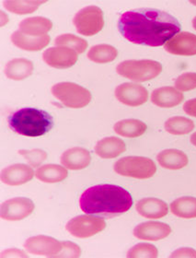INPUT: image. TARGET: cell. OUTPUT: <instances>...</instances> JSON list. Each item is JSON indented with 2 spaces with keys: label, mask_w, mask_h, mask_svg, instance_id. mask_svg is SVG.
Instances as JSON below:
<instances>
[{
  "label": "cell",
  "mask_w": 196,
  "mask_h": 258,
  "mask_svg": "<svg viewBox=\"0 0 196 258\" xmlns=\"http://www.w3.org/2000/svg\"><path fill=\"white\" fill-rule=\"evenodd\" d=\"M80 255H81V249L80 246L74 242L67 241V242H62V249L56 255V257L77 258L80 257Z\"/></svg>",
  "instance_id": "34"
},
{
  "label": "cell",
  "mask_w": 196,
  "mask_h": 258,
  "mask_svg": "<svg viewBox=\"0 0 196 258\" xmlns=\"http://www.w3.org/2000/svg\"><path fill=\"white\" fill-rule=\"evenodd\" d=\"M5 75L12 81H23L32 75L33 64L26 58H15L6 64Z\"/></svg>",
  "instance_id": "23"
},
{
  "label": "cell",
  "mask_w": 196,
  "mask_h": 258,
  "mask_svg": "<svg viewBox=\"0 0 196 258\" xmlns=\"http://www.w3.org/2000/svg\"><path fill=\"white\" fill-rule=\"evenodd\" d=\"M10 128L17 134L29 138H37L53 128V117L45 111L37 108H22L11 113L8 119Z\"/></svg>",
  "instance_id": "3"
},
{
  "label": "cell",
  "mask_w": 196,
  "mask_h": 258,
  "mask_svg": "<svg viewBox=\"0 0 196 258\" xmlns=\"http://www.w3.org/2000/svg\"><path fill=\"white\" fill-rule=\"evenodd\" d=\"M165 130L171 135L181 136L191 133L194 129V123L191 119L183 116L170 117L165 122Z\"/></svg>",
  "instance_id": "28"
},
{
  "label": "cell",
  "mask_w": 196,
  "mask_h": 258,
  "mask_svg": "<svg viewBox=\"0 0 196 258\" xmlns=\"http://www.w3.org/2000/svg\"><path fill=\"white\" fill-rule=\"evenodd\" d=\"M113 129L114 132L121 137L135 139L145 134L148 126L144 122L138 119H125L117 122Z\"/></svg>",
  "instance_id": "24"
},
{
  "label": "cell",
  "mask_w": 196,
  "mask_h": 258,
  "mask_svg": "<svg viewBox=\"0 0 196 258\" xmlns=\"http://www.w3.org/2000/svg\"><path fill=\"white\" fill-rule=\"evenodd\" d=\"M73 22L77 32L81 35L93 36L103 29V12L99 7L89 6L75 15Z\"/></svg>",
  "instance_id": "7"
},
{
  "label": "cell",
  "mask_w": 196,
  "mask_h": 258,
  "mask_svg": "<svg viewBox=\"0 0 196 258\" xmlns=\"http://www.w3.org/2000/svg\"><path fill=\"white\" fill-rule=\"evenodd\" d=\"M159 165L168 170H180L187 166L189 160L183 151L179 150H165L157 156Z\"/></svg>",
  "instance_id": "22"
},
{
  "label": "cell",
  "mask_w": 196,
  "mask_h": 258,
  "mask_svg": "<svg viewBox=\"0 0 196 258\" xmlns=\"http://www.w3.org/2000/svg\"><path fill=\"white\" fill-rule=\"evenodd\" d=\"M51 92L53 96L69 108L85 107L91 101L90 91L73 82L57 83L52 87Z\"/></svg>",
  "instance_id": "6"
},
{
  "label": "cell",
  "mask_w": 196,
  "mask_h": 258,
  "mask_svg": "<svg viewBox=\"0 0 196 258\" xmlns=\"http://www.w3.org/2000/svg\"><path fill=\"white\" fill-rule=\"evenodd\" d=\"M170 211L173 215L181 219H195L196 198L182 197L170 204Z\"/></svg>",
  "instance_id": "26"
},
{
  "label": "cell",
  "mask_w": 196,
  "mask_h": 258,
  "mask_svg": "<svg viewBox=\"0 0 196 258\" xmlns=\"http://www.w3.org/2000/svg\"><path fill=\"white\" fill-rule=\"evenodd\" d=\"M190 140H191V144L194 146V147H196V132L195 133H193V134L191 135Z\"/></svg>",
  "instance_id": "38"
},
{
  "label": "cell",
  "mask_w": 196,
  "mask_h": 258,
  "mask_svg": "<svg viewBox=\"0 0 196 258\" xmlns=\"http://www.w3.org/2000/svg\"><path fill=\"white\" fill-rule=\"evenodd\" d=\"M33 176H34V172L32 167L26 164H22V163L6 167L0 173L2 183L11 186L22 185L28 183L32 181Z\"/></svg>",
  "instance_id": "15"
},
{
  "label": "cell",
  "mask_w": 196,
  "mask_h": 258,
  "mask_svg": "<svg viewBox=\"0 0 196 258\" xmlns=\"http://www.w3.org/2000/svg\"><path fill=\"white\" fill-rule=\"evenodd\" d=\"M136 209L139 215L150 220L161 219L169 213V207L167 203L161 199L154 198H147L139 200Z\"/></svg>",
  "instance_id": "17"
},
{
  "label": "cell",
  "mask_w": 196,
  "mask_h": 258,
  "mask_svg": "<svg viewBox=\"0 0 196 258\" xmlns=\"http://www.w3.org/2000/svg\"><path fill=\"white\" fill-rule=\"evenodd\" d=\"M20 31L29 36H43L46 35L53 28V22L44 17L27 18L20 22Z\"/></svg>",
  "instance_id": "20"
},
{
  "label": "cell",
  "mask_w": 196,
  "mask_h": 258,
  "mask_svg": "<svg viewBox=\"0 0 196 258\" xmlns=\"http://www.w3.org/2000/svg\"><path fill=\"white\" fill-rule=\"evenodd\" d=\"M168 53L191 56L196 54V35L188 32H179L164 45Z\"/></svg>",
  "instance_id": "13"
},
{
  "label": "cell",
  "mask_w": 196,
  "mask_h": 258,
  "mask_svg": "<svg viewBox=\"0 0 196 258\" xmlns=\"http://www.w3.org/2000/svg\"><path fill=\"white\" fill-rule=\"evenodd\" d=\"M114 172L126 177L149 179L157 172V166L151 159L146 157H124L114 163Z\"/></svg>",
  "instance_id": "5"
},
{
  "label": "cell",
  "mask_w": 196,
  "mask_h": 258,
  "mask_svg": "<svg viewBox=\"0 0 196 258\" xmlns=\"http://www.w3.org/2000/svg\"><path fill=\"white\" fill-rule=\"evenodd\" d=\"M34 203L27 198H15L3 202L0 207V217L10 221H22L32 214Z\"/></svg>",
  "instance_id": "9"
},
{
  "label": "cell",
  "mask_w": 196,
  "mask_h": 258,
  "mask_svg": "<svg viewBox=\"0 0 196 258\" xmlns=\"http://www.w3.org/2000/svg\"><path fill=\"white\" fill-rule=\"evenodd\" d=\"M182 92L174 87H161L154 90L151 94V102L160 108H172L183 101Z\"/></svg>",
  "instance_id": "18"
},
{
  "label": "cell",
  "mask_w": 196,
  "mask_h": 258,
  "mask_svg": "<svg viewBox=\"0 0 196 258\" xmlns=\"http://www.w3.org/2000/svg\"><path fill=\"white\" fill-rule=\"evenodd\" d=\"M54 43L57 46H63L68 48L72 49L76 51L78 54H82L88 47L87 41L82 38L76 36L71 33H64L61 34L54 40Z\"/></svg>",
  "instance_id": "30"
},
{
  "label": "cell",
  "mask_w": 196,
  "mask_h": 258,
  "mask_svg": "<svg viewBox=\"0 0 196 258\" xmlns=\"http://www.w3.org/2000/svg\"><path fill=\"white\" fill-rule=\"evenodd\" d=\"M60 161L64 168L72 171H79L90 165L91 155L90 151L86 149L76 147L64 151L61 155Z\"/></svg>",
  "instance_id": "16"
},
{
  "label": "cell",
  "mask_w": 196,
  "mask_h": 258,
  "mask_svg": "<svg viewBox=\"0 0 196 258\" xmlns=\"http://www.w3.org/2000/svg\"><path fill=\"white\" fill-rule=\"evenodd\" d=\"M170 257H191L196 258V251L191 248H180L170 254Z\"/></svg>",
  "instance_id": "35"
},
{
  "label": "cell",
  "mask_w": 196,
  "mask_h": 258,
  "mask_svg": "<svg viewBox=\"0 0 196 258\" xmlns=\"http://www.w3.org/2000/svg\"><path fill=\"white\" fill-rule=\"evenodd\" d=\"M0 257H27V254L22 250L11 248L3 251L0 254Z\"/></svg>",
  "instance_id": "36"
},
{
  "label": "cell",
  "mask_w": 196,
  "mask_h": 258,
  "mask_svg": "<svg viewBox=\"0 0 196 258\" xmlns=\"http://www.w3.org/2000/svg\"><path fill=\"white\" fill-rule=\"evenodd\" d=\"M50 40L51 38L48 34L43 36L34 37V36H29L22 33L20 30L11 34L12 43L18 48L22 49L25 51H33V52L40 51L47 46L50 43Z\"/></svg>",
  "instance_id": "19"
},
{
  "label": "cell",
  "mask_w": 196,
  "mask_h": 258,
  "mask_svg": "<svg viewBox=\"0 0 196 258\" xmlns=\"http://www.w3.org/2000/svg\"><path fill=\"white\" fill-rule=\"evenodd\" d=\"M126 151L125 143L116 137H109L97 142L96 154L102 159H113Z\"/></svg>",
  "instance_id": "21"
},
{
  "label": "cell",
  "mask_w": 196,
  "mask_h": 258,
  "mask_svg": "<svg viewBox=\"0 0 196 258\" xmlns=\"http://www.w3.org/2000/svg\"><path fill=\"white\" fill-rule=\"evenodd\" d=\"M35 175L41 182L54 183L64 181L68 177L69 172L64 167L59 166L57 164H46L39 167Z\"/></svg>",
  "instance_id": "25"
},
{
  "label": "cell",
  "mask_w": 196,
  "mask_h": 258,
  "mask_svg": "<svg viewBox=\"0 0 196 258\" xmlns=\"http://www.w3.org/2000/svg\"><path fill=\"white\" fill-rule=\"evenodd\" d=\"M118 29L131 43L158 47L165 45L180 32V24L165 11L140 9L122 13Z\"/></svg>",
  "instance_id": "1"
},
{
  "label": "cell",
  "mask_w": 196,
  "mask_h": 258,
  "mask_svg": "<svg viewBox=\"0 0 196 258\" xmlns=\"http://www.w3.org/2000/svg\"><path fill=\"white\" fill-rule=\"evenodd\" d=\"M192 26H193V29L196 31V17L192 20Z\"/></svg>",
  "instance_id": "39"
},
{
  "label": "cell",
  "mask_w": 196,
  "mask_h": 258,
  "mask_svg": "<svg viewBox=\"0 0 196 258\" xmlns=\"http://www.w3.org/2000/svg\"><path fill=\"white\" fill-rule=\"evenodd\" d=\"M19 153L24 157L30 166L36 168L40 166L47 158V153L42 150H32V151H20Z\"/></svg>",
  "instance_id": "33"
},
{
  "label": "cell",
  "mask_w": 196,
  "mask_h": 258,
  "mask_svg": "<svg viewBox=\"0 0 196 258\" xmlns=\"http://www.w3.org/2000/svg\"><path fill=\"white\" fill-rule=\"evenodd\" d=\"M171 232L170 225L158 222V221H149L144 222L137 226L134 229V235L139 240L143 241H159L169 236Z\"/></svg>",
  "instance_id": "14"
},
{
  "label": "cell",
  "mask_w": 196,
  "mask_h": 258,
  "mask_svg": "<svg viewBox=\"0 0 196 258\" xmlns=\"http://www.w3.org/2000/svg\"><path fill=\"white\" fill-rule=\"evenodd\" d=\"M45 3V1H37V0H33V1H4L3 6L6 10L10 11L11 13H15L19 15L22 14H30L37 10L40 6Z\"/></svg>",
  "instance_id": "29"
},
{
  "label": "cell",
  "mask_w": 196,
  "mask_h": 258,
  "mask_svg": "<svg viewBox=\"0 0 196 258\" xmlns=\"http://www.w3.org/2000/svg\"><path fill=\"white\" fill-rule=\"evenodd\" d=\"M183 111L190 116L196 118V99H191L184 103Z\"/></svg>",
  "instance_id": "37"
},
{
  "label": "cell",
  "mask_w": 196,
  "mask_h": 258,
  "mask_svg": "<svg viewBox=\"0 0 196 258\" xmlns=\"http://www.w3.org/2000/svg\"><path fill=\"white\" fill-rule=\"evenodd\" d=\"M118 51L110 44H97L92 46L88 53V58L97 64H106L115 59Z\"/></svg>",
  "instance_id": "27"
},
{
  "label": "cell",
  "mask_w": 196,
  "mask_h": 258,
  "mask_svg": "<svg viewBox=\"0 0 196 258\" xmlns=\"http://www.w3.org/2000/svg\"><path fill=\"white\" fill-rule=\"evenodd\" d=\"M175 88L180 92H189L196 89V73L186 72L177 78Z\"/></svg>",
  "instance_id": "32"
},
{
  "label": "cell",
  "mask_w": 196,
  "mask_h": 258,
  "mask_svg": "<svg viewBox=\"0 0 196 258\" xmlns=\"http://www.w3.org/2000/svg\"><path fill=\"white\" fill-rule=\"evenodd\" d=\"M114 93L119 102L131 107L140 106L149 100L148 90L138 83H122L116 87Z\"/></svg>",
  "instance_id": "11"
},
{
  "label": "cell",
  "mask_w": 196,
  "mask_h": 258,
  "mask_svg": "<svg viewBox=\"0 0 196 258\" xmlns=\"http://www.w3.org/2000/svg\"><path fill=\"white\" fill-rule=\"evenodd\" d=\"M133 206L132 196L114 184H98L85 190L80 199L81 210L90 215L111 219L127 212Z\"/></svg>",
  "instance_id": "2"
},
{
  "label": "cell",
  "mask_w": 196,
  "mask_h": 258,
  "mask_svg": "<svg viewBox=\"0 0 196 258\" xmlns=\"http://www.w3.org/2000/svg\"><path fill=\"white\" fill-rule=\"evenodd\" d=\"M116 72L130 81L146 82L162 72V64L155 60H125L117 66Z\"/></svg>",
  "instance_id": "4"
},
{
  "label": "cell",
  "mask_w": 196,
  "mask_h": 258,
  "mask_svg": "<svg viewBox=\"0 0 196 258\" xmlns=\"http://www.w3.org/2000/svg\"><path fill=\"white\" fill-rule=\"evenodd\" d=\"M78 58L79 55L76 51L63 46L47 49L43 54L44 63L57 70H66L73 67Z\"/></svg>",
  "instance_id": "12"
},
{
  "label": "cell",
  "mask_w": 196,
  "mask_h": 258,
  "mask_svg": "<svg viewBox=\"0 0 196 258\" xmlns=\"http://www.w3.org/2000/svg\"><path fill=\"white\" fill-rule=\"evenodd\" d=\"M159 255V251L156 246L150 243H138L133 246L127 252L128 258H156Z\"/></svg>",
  "instance_id": "31"
},
{
  "label": "cell",
  "mask_w": 196,
  "mask_h": 258,
  "mask_svg": "<svg viewBox=\"0 0 196 258\" xmlns=\"http://www.w3.org/2000/svg\"><path fill=\"white\" fill-rule=\"evenodd\" d=\"M106 228V222L101 217L88 214L78 216L67 223L66 229L72 236L86 239L94 236Z\"/></svg>",
  "instance_id": "8"
},
{
  "label": "cell",
  "mask_w": 196,
  "mask_h": 258,
  "mask_svg": "<svg viewBox=\"0 0 196 258\" xmlns=\"http://www.w3.org/2000/svg\"><path fill=\"white\" fill-rule=\"evenodd\" d=\"M28 253L34 255L56 257L62 249V242L45 235H38L29 238L24 243Z\"/></svg>",
  "instance_id": "10"
}]
</instances>
